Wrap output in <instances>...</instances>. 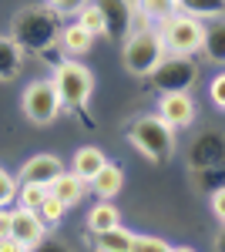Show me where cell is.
I'll use <instances>...</instances> for the list:
<instances>
[{"instance_id": "obj_27", "label": "cell", "mask_w": 225, "mask_h": 252, "mask_svg": "<svg viewBox=\"0 0 225 252\" xmlns=\"http://www.w3.org/2000/svg\"><path fill=\"white\" fill-rule=\"evenodd\" d=\"M17 175H10L7 168H0V209L3 205H10L14 198H17Z\"/></svg>"}, {"instance_id": "obj_14", "label": "cell", "mask_w": 225, "mask_h": 252, "mask_svg": "<svg viewBox=\"0 0 225 252\" xmlns=\"http://www.w3.org/2000/svg\"><path fill=\"white\" fill-rule=\"evenodd\" d=\"M84 189H88V182H84V178H77L74 172H64V168H61V175H54V178H51V185H47V192L57 195L67 209L77 205V202L84 198Z\"/></svg>"}, {"instance_id": "obj_13", "label": "cell", "mask_w": 225, "mask_h": 252, "mask_svg": "<svg viewBox=\"0 0 225 252\" xmlns=\"http://www.w3.org/2000/svg\"><path fill=\"white\" fill-rule=\"evenodd\" d=\"M57 47L64 51V54H71V58H81V54H88L94 47V34L88 27H81V24H64L61 27V34H57Z\"/></svg>"}, {"instance_id": "obj_5", "label": "cell", "mask_w": 225, "mask_h": 252, "mask_svg": "<svg viewBox=\"0 0 225 252\" xmlns=\"http://www.w3.org/2000/svg\"><path fill=\"white\" fill-rule=\"evenodd\" d=\"M51 81H54V91L61 97V108H84L94 91V74L81 61H61Z\"/></svg>"}, {"instance_id": "obj_20", "label": "cell", "mask_w": 225, "mask_h": 252, "mask_svg": "<svg viewBox=\"0 0 225 252\" xmlns=\"http://www.w3.org/2000/svg\"><path fill=\"white\" fill-rule=\"evenodd\" d=\"M118 222H121V212H118V205H111V198H101L97 205H91V215H88L91 232H104V229H111Z\"/></svg>"}, {"instance_id": "obj_1", "label": "cell", "mask_w": 225, "mask_h": 252, "mask_svg": "<svg viewBox=\"0 0 225 252\" xmlns=\"http://www.w3.org/2000/svg\"><path fill=\"white\" fill-rule=\"evenodd\" d=\"M57 34H61V14L47 3H31L24 7L14 27H10V37L20 44V51H31V54H47L57 47Z\"/></svg>"}, {"instance_id": "obj_23", "label": "cell", "mask_w": 225, "mask_h": 252, "mask_svg": "<svg viewBox=\"0 0 225 252\" xmlns=\"http://www.w3.org/2000/svg\"><path fill=\"white\" fill-rule=\"evenodd\" d=\"M44 195H47V185H40V182H20L17 185L20 209H34V212H37V205L44 202Z\"/></svg>"}, {"instance_id": "obj_17", "label": "cell", "mask_w": 225, "mask_h": 252, "mask_svg": "<svg viewBox=\"0 0 225 252\" xmlns=\"http://www.w3.org/2000/svg\"><path fill=\"white\" fill-rule=\"evenodd\" d=\"M104 161H108V155H104L101 148H94V145H84V148H77L74 158H71V172H74L77 178H84V182H88V178H91V175L97 172Z\"/></svg>"}, {"instance_id": "obj_26", "label": "cell", "mask_w": 225, "mask_h": 252, "mask_svg": "<svg viewBox=\"0 0 225 252\" xmlns=\"http://www.w3.org/2000/svg\"><path fill=\"white\" fill-rule=\"evenodd\" d=\"M131 249H138V252H171V242L155 239V235H138V232H134Z\"/></svg>"}, {"instance_id": "obj_7", "label": "cell", "mask_w": 225, "mask_h": 252, "mask_svg": "<svg viewBox=\"0 0 225 252\" xmlns=\"http://www.w3.org/2000/svg\"><path fill=\"white\" fill-rule=\"evenodd\" d=\"M148 78L161 94H168V91H192V84L198 81V67H195V61L188 54H168L165 51V58L151 67Z\"/></svg>"}, {"instance_id": "obj_21", "label": "cell", "mask_w": 225, "mask_h": 252, "mask_svg": "<svg viewBox=\"0 0 225 252\" xmlns=\"http://www.w3.org/2000/svg\"><path fill=\"white\" fill-rule=\"evenodd\" d=\"M175 7H182V14L198 20H215L225 14V0H175Z\"/></svg>"}, {"instance_id": "obj_15", "label": "cell", "mask_w": 225, "mask_h": 252, "mask_svg": "<svg viewBox=\"0 0 225 252\" xmlns=\"http://www.w3.org/2000/svg\"><path fill=\"white\" fill-rule=\"evenodd\" d=\"M88 185L94 189L97 198H114V195L121 192V185H125V172H121L118 165H111V161H104V165L88 178Z\"/></svg>"}, {"instance_id": "obj_10", "label": "cell", "mask_w": 225, "mask_h": 252, "mask_svg": "<svg viewBox=\"0 0 225 252\" xmlns=\"http://www.w3.org/2000/svg\"><path fill=\"white\" fill-rule=\"evenodd\" d=\"M192 168H198V172H219L225 165V138L219 131H205V135H198L192 141Z\"/></svg>"}, {"instance_id": "obj_19", "label": "cell", "mask_w": 225, "mask_h": 252, "mask_svg": "<svg viewBox=\"0 0 225 252\" xmlns=\"http://www.w3.org/2000/svg\"><path fill=\"white\" fill-rule=\"evenodd\" d=\"M202 54L212 64H225V27L219 17L212 20V27H205V34H202Z\"/></svg>"}, {"instance_id": "obj_30", "label": "cell", "mask_w": 225, "mask_h": 252, "mask_svg": "<svg viewBox=\"0 0 225 252\" xmlns=\"http://www.w3.org/2000/svg\"><path fill=\"white\" fill-rule=\"evenodd\" d=\"M212 212L219 222H225V189H215L212 192Z\"/></svg>"}, {"instance_id": "obj_24", "label": "cell", "mask_w": 225, "mask_h": 252, "mask_svg": "<svg viewBox=\"0 0 225 252\" xmlns=\"http://www.w3.org/2000/svg\"><path fill=\"white\" fill-rule=\"evenodd\" d=\"M37 215L44 219V225L51 229V225H57V222H61V219L67 215V205H64V202H61L57 195H51V192H47V195H44V202L37 205Z\"/></svg>"}, {"instance_id": "obj_8", "label": "cell", "mask_w": 225, "mask_h": 252, "mask_svg": "<svg viewBox=\"0 0 225 252\" xmlns=\"http://www.w3.org/2000/svg\"><path fill=\"white\" fill-rule=\"evenodd\" d=\"M94 3L104 17V34L114 40H125L138 24H145V20H138L131 0H94Z\"/></svg>"}, {"instance_id": "obj_2", "label": "cell", "mask_w": 225, "mask_h": 252, "mask_svg": "<svg viewBox=\"0 0 225 252\" xmlns=\"http://www.w3.org/2000/svg\"><path fill=\"white\" fill-rule=\"evenodd\" d=\"M128 141H131L148 161H158V165L168 161V158L175 155V148H178V141H175V128L165 125L158 115H138V118H131V125H128Z\"/></svg>"}, {"instance_id": "obj_29", "label": "cell", "mask_w": 225, "mask_h": 252, "mask_svg": "<svg viewBox=\"0 0 225 252\" xmlns=\"http://www.w3.org/2000/svg\"><path fill=\"white\" fill-rule=\"evenodd\" d=\"M208 97H212V104L222 111L225 108V74H215L212 78V88H208Z\"/></svg>"}, {"instance_id": "obj_18", "label": "cell", "mask_w": 225, "mask_h": 252, "mask_svg": "<svg viewBox=\"0 0 225 252\" xmlns=\"http://www.w3.org/2000/svg\"><path fill=\"white\" fill-rule=\"evenodd\" d=\"M131 239H134V232L118 222V225L104 229V232H94V246L101 252H128L131 249Z\"/></svg>"}, {"instance_id": "obj_22", "label": "cell", "mask_w": 225, "mask_h": 252, "mask_svg": "<svg viewBox=\"0 0 225 252\" xmlns=\"http://www.w3.org/2000/svg\"><path fill=\"white\" fill-rule=\"evenodd\" d=\"M131 3H134V14L145 20V24L168 17L171 10H175V0H131Z\"/></svg>"}, {"instance_id": "obj_28", "label": "cell", "mask_w": 225, "mask_h": 252, "mask_svg": "<svg viewBox=\"0 0 225 252\" xmlns=\"http://www.w3.org/2000/svg\"><path fill=\"white\" fill-rule=\"evenodd\" d=\"M84 3H88V0H47V7H54L61 17H74Z\"/></svg>"}, {"instance_id": "obj_3", "label": "cell", "mask_w": 225, "mask_h": 252, "mask_svg": "<svg viewBox=\"0 0 225 252\" xmlns=\"http://www.w3.org/2000/svg\"><path fill=\"white\" fill-rule=\"evenodd\" d=\"M165 58V44L158 37V31H151V24H138L131 34L125 37L121 47V61H125V71L134 78H148L151 67Z\"/></svg>"}, {"instance_id": "obj_4", "label": "cell", "mask_w": 225, "mask_h": 252, "mask_svg": "<svg viewBox=\"0 0 225 252\" xmlns=\"http://www.w3.org/2000/svg\"><path fill=\"white\" fill-rule=\"evenodd\" d=\"M202 34H205V24L198 17H188V14H175L158 20V37L165 44L168 54H198L202 51Z\"/></svg>"}, {"instance_id": "obj_25", "label": "cell", "mask_w": 225, "mask_h": 252, "mask_svg": "<svg viewBox=\"0 0 225 252\" xmlns=\"http://www.w3.org/2000/svg\"><path fill=\"white\" fill-rule=\"evenodd\" d=\"M74 17H77L81 27H88V31H91L94 37H101V34H104V17H101V10H97V3H94V0H88Z\"/></svg>"}, {"instance_id": "obj_6", "label": "cell", "mask_w": 225, "mask_h": 252, "mask_svg": "<svg viewBox=\"0 0 225 252\" xmlns=\"http://www.w3.org/2000/svg\"><path fill=\"white\" fill-rule=\"evenodd\" d=\"M20 111H24V118H27L31 125H37V128L54 125L57 115H61V97H57V91H54V81L51 78L31 81V84L24 88V94H20Z\"/></svg>"}, {"instance_id": "obj_9", "label": "cell", "mask_w": 225, "mask_h": 252, "mask_svg": "<svg viewBox=\"0 0 225 252\" xmlns=\"http://www.w3.org/2000/svg\"><path fill=\"white\" fill-rule=\"evenodd\" d=\"M7 235L17 239L20 249H37L44 242V235H47V225H44V219L34 209H20L17 205L10 212V222H7Z\"/></svg>"}, {"instance_id": "obj_12", "label": "cell", "mask_w": 225, "mask_h": 252, "mask_svg": "<svg viewBox=\"0 0 225 252\" xmlns=\"http://www.w3.org/2000/svg\"><path fill=\"white\" fill-rule=\"evenodd\" d=\"M61 158L57 155H34L27 158L24 165H20L17 172V182H40V185H51V178L54 175H61Z\"/></svg>"}, {"instance_id": "obj_16", "label": "cell", "mask_w": 225, "mask_h": 252, "mask_svg": "<svg viewBox=\"0 0 225 252\" xmlns=\"http://www.w3.org/2000/svg\"><path fill=\"white\" fill-rule=\"evenodd\" d=\"M24 67V51L10 34H0V81H14Z\"/></svg>"}, {"instance_id": "obj_11", "label": "cell", "mask_w": 225, "mask_h": 252, "mask_svg": "<svg viewBox=\"0 0 225 252\" xmlns=\"http://www.w3.org/2000/svg\"><path fill=\"white\" fill-rule=\"evenodd\" d=\"M158 118L171 125L175 131L178 128H188L195 121V101H192V91H168V94L158 97Z\"/></svg>"}]
</instances>
